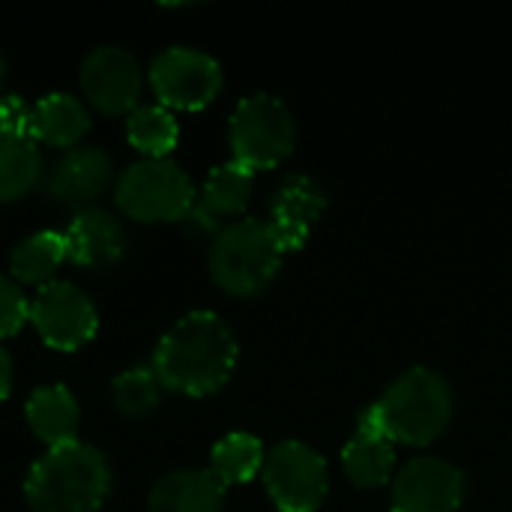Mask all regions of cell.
Segmentation results:
<instances>
[{
  "label": "cell",
  "instance_id": "1",
  "mask_svg": "<svg viewBox=\"0 0 512 512\" xmlns=\"http://www.w3.org/2000/svg\"><path fill=\"white\" fill-rule=\"evenodd\" d=\"M237 357L240 348L231 327L219 315L195 309L159 339L150 369L162 390L198 399L219 393L231 381Z\"/></svg>",
  "mask_w": 512,
  "mask_h": 512
},
{
  "label": "cell",
  "instance_id": "2",
  "mask_svg": "<svg viewBox=\"0 0 512 512\" xmlns=\"http://www.w3.org/2000/svg\"><path fill=\"white\" fill-rule=\"evenodd\" d=\"M453 420V390L447 378L429 366L402 372L378 402L360 411L357 426L381 432L393 444L426 447L438 441Z\"/></svg>",
  "mask_w": 512,
  "mask_h": 512
},
{
  "label": "cell",
  "instance_id": "3",
  "mask_svg": "<svg viewBox=\"0 0 512 512\" xmlns=\"http://www.w3.org/2000/svg\"><path fill=\"white\" fill-rule=\"evenodd\" d=\"M111 495V465L102 450L72 441L33 462L24 498L33 512H99Z\"/></svg>",
  "mask_w": 512,
  "mask_h": 512
},
{
  "label": "cell",
  "instance_id": "4",
  "mask_svg": "<svg viewBox=\"0 0 512 512\" xmlns=\"http://www.w3.org/2000/svg\"><path fill=\"white\" fill-rule=\"evenodd\" d=\"M285 249L267 219H237L210 246V276L231 297H255L279 276Z\"/></svg>",
  "mask_w": 512,
  "mask_h": 512
},
{
  "label": "cell",
  "instance_id": "5",
  "mask_svg": "<svg viewBox=\"0 0 512 512\" xmlns=\"http://www.w3.org/2000/svg\"><path fill=\"white\" fill-rule=\"evenodd\" d=\"M117 210L135 222H183L195 207V183L174 159H141L117 180Z\"/></svg>",
  "mask_w": 512,
  "mask_h": 512
},
{
  "label": "cell",
  "instance_id": "6",
  "mask_svg": "<svg viewBox=\"0 0 512 512\" xmlns=\"http://www.w3.org/2000/svg\"><path fill=\"white\" fill-rule=\"evenodd\" d=\"M294 138V114L273 93H252L240 99L228 123L234 162L249 171H267L285 162L294 150Z\"/></svg>",
  "mask_w": 512,
  "mask_h": 512
},
{
  "label": "cell",
  "instance_id": "7",
  "mask_svg": "<svg viewBox=\"0 0 512 512\" xmlns=\"http://www.w3.org/2000/svg\"><path fill=\"white\" fill-rule=\"evenodd\" d=\"M261 480L279 512L318 510L330 489V471L324 456L303 441L276 444L264 459Z\"/></svg>",
  "mask_w": 512,
  "mask_h": 512
},
{
  "label": "cell",
  "instance_id": "8",
  "mask_svg": "<svg viewBox=\"0 0 512 512\" xmlns=\"http://www.w3.org/2000/svg\"><path fill=\"white\" fill-rule=\"evenodd\" d=\"M150 87L168 111H201L222 93V66L207 51L174 45L153 57Z\"/></svg>",
  "mask_w": 512,
  "mask_h": 512
},
{
  "label": "cell",
  "instance_id": "9",
  "mask_svg": "<svg viewBox=\"0 0 512 512\" xmlns=\"http://www.w3.org/2000/svg\"><path fill=\"white\" fill-rule=\"evenodd\" d=\"M30 324L54 351H78L93 342L99 312L87 291L72 282H48L30 300Z\"/></svg>",
  "mask_w": 512,
  "mask_h": 512
},
{
  "label": "cell",
  "instance_id": "10",
  "mask_svg": "<svg viewBox=\"0 0 512 512\" xmlns=\"http://www.w3.org/2000/svg\"><path fill=\"white\" fill-rule=\"evenodd\" d=\"M462 501L465 471L441 456H417L393 480L390 512H459Z\"/></svg>",
  "mask_w": 512,
  "mask_h": 512
},
{
  "label": "cell",
  "instance_id": "11",
  "mask_svg": "<svg viewBox=\"0 0 512 512\" xmlns=\"http://www.w3.org/2000/svg\"><path fill=\"white\" fill-rule=\"evenodd\" d=\"M81 93L99 114H132L141 96L138 60L117 45L90 51L81 63Z\"/></svg>",
  "mask_w": 512,
  "mask_h": 512
},
{
  "label": "cell",
  "instance_id": "12",
  "mask_svg": "<svg viewBox=\"0 0 512 512\" xmlns=\"http://www.w3.org/2000/svg\"><path fill=\"white\" fill-rule=\"evenodd\" d=\"M114 165L99 147H75L66 150L45 174L42 192L48 201L60 207H75L78 213L96 207V201L111 189Z\"/></svg>",
  "mask_w": 512,
  "mask_h": 512
},
{
  "label": "cell",
  "instance_id": "13",
  "mask_svg": "<svg viewBox=\"0 0 512 512\" xmlns=\"http://www.w3.org/2000/svg\"><path fill=\"white\" fill-rule=\"evenodd\" d=\"M252 174L249 168H243L240 162H225V165H216L198 198H195V207L192 213L183 219L195 234H219L225 225L237 222V216L246 213L249 207V198H252Z\"/></svg>",
  "mask_w": 512,
  "mask_h": 512
},
{
  "label": "cell",
  "instance_id": "14",
  "mask_svg": "<svg viewBox=\"0 0 512 512\" xmlns=\"http://www.w3.org/2000/svg\"><path fill=\"white\" fill-rule=\"evenodd\" d=\"M63 237H66V261H72L81 270L105 273L117 267L120 258L126 255V228L114 213L102 207L81 210L69 222Z\"/></svg>",
  "mask_w": 512,
  "mask_h": 512
},
{
  "label": "cell",
  "instance_id": "15",
  "mask_svg": "<svg viewBox=\"0 0 512 512\" xmlns=\"http://www.w3.org/2000/svg\"><path fill=\"white\" fill-rule=\"evenodd\" d=\"M324 210H327L324 189L312 177L294 174L270 198V219L267 222H270L279 246L285 252H297L306 246V240H309L312 228L321 222Z\"/></svg>",
  "mask_w": 512,
  "mask_h": 512
},
{
  "label": "cell",
  "instance_id": "16",
  "mask_svg": "<svg viewBox=\"0 0 512 512\" xmlns=\"http://www.w3.org/2000/svg\"><path fill=\"white\" fill-rule=\"evenodd\" d=\"M225 483L210 468H183L156 480L150 489V512H222Z\"/></svg>",
  "mask_w": 512,
  "mask_h": 512
},
{
  "label": "cell",
  "instance_id": "17",
  "mask_svg": "<svg viewBox=\"0 0 512 512\" xmlns=\"http://www.w3.org/2000/svg\"><path fill=\"white\" fill-rule=\"evenodd\" d=\"M24 420L36 441H42L48 450L63 447L78 441V426H81V408L78 399L69 387L63 384H48L30 393L24 405Z\"/></svg>",
  "mask_w": 512,
  "mask_h": 512
},
{
  "label": "cell",
  "instance_id": "18",
  "mask_svg": "<svg viewBox=\"0 0 512 512\" xmlns=\"http://www.w3.org/2000/svg\"><path fill=\"white\" fill-rule=\"evenodd\" d=\"M90 132V111L69 93H48L33 105V141L57 150H75Z\"/></svg>",
  "mask_w": 512,
  "mask_h": 512
},
{
  "label": "cell",
  "instance_id": "19",
  "mask_svg": "<svg viewBox=\"0 0 512 512\" xmlns=\"http://www.w3.org/2000/svg\"><path fill=\"white\" fill-rule=\"evenodd\" d=\"M342 465H345L348 480L357 489L387 486L393 477V465H396V444L384 438L381 432L357 426V432L342 450Z\"/></svg>",
  "mask_w": 512,
  "mask_h": 512
},
{
  "label": "cell",
  "instance_id": "20",
  "mask_svg": "<svg viewBox=\"0 0 512 512\" xmlns=\"http://www.w3.org/2000/svg\"><path fill=\"white\" fill-rule=\"evenodd\" d=\"M66 261V237L60 231H39L21 240L9 255V273L18 285H48Z\"/></svg>",
  "mask_w": 512,
  "mask_h": 512
},
{
  "label": "cell",
  "instance_id": "21",
  "mask_svg": "<svg viewBox=\"0 0 512 512\" xmlns=\"http://www.w3.org/2000/svg\"><path fill=\"white\" fill-rule=\"evenodd\" d=\"M42 180V153L33 138L0 132V204L27 198Z\"/></svg>",
  "mask_w": 512,
  "mask_h": 512
},
{
  "label": "cell",
  "instance_id": "22",
  "mask_svg": "<svg viewBox=\"0 0 512 512\" xmlns=\"http://www.w3.org/2000/svg\"><path fill=\"white\" fill-rule=\"evenodd\" d=\"M264 444L249 435V432H231L222 441H216L213 453H210V471L228 486L237 483H249L255 474H261L264 468Z\"/></svg>",
  "mask_w": 512,
  "mask_h": 512
},
{
  "label": "cell",
  "instance_id": "23",
  "mask_svg": "<svg viewBox=\"0 0 512 512\" xmlns=\"http://www.w3.org/2000/svg\"><path fill=\"white\" fill-rule=\"evenodd\" d=\"M126 138L138 153H144V159H168V153L177 147L180 126L168 108L141 105L126 120Z\"/></svg>",
  "mask_w": 512,
  "mask_h": 512
},
{
  "label": "cell",
  "instance_id": "24",
  "mask_svg": "<svg viewBox=\"0 0 512 512\" xmlns=\"http://www.w3.org/2000/svg\"><path fill=\"white\" fill-rule=\"evenodd\" d=\"M111 399H114V408L117 414L123 417H144L150 414L159 399H162V384L156 378V372L147 366V369H129L123 372L120 378H114V387H111Z\"/></svg>",
  "mask_w": 512,
  "mask_h": 512
},
{
  "label": "cell",
  "instance_id": "25",
  "mask_svg": "<svg viewBox=\"0 0 512 512\" xmlns=\"http://www.w3.org/2000/svg\"><path fill=\"white\" fill-rule=\"evenodd\" d=\"M30 321V303L15 279L0 276V339L15 336Z\"/></svg>",
  "mask_w": 512,
  "mask_h": 512
},
{
  "label": "cell",
  "instance_id": "26",
  "mask_svg": "<svg viewBox=\"0 0 512 512\" xmlns=\"http://www.w3.org/2000/svg\"><path fill=\"white\" fill-rule=\"evenodd\" d=\"M0 132L15 138H33V105L21 96H6L0 102Z\"/></svg>",
  "mask_w": 512,
  "mask_h": 512
},
{
  "label": "cell",
  "instance_id": "27",
  "mask_svg": "<svg viewBox=\"0 0 512 512\" xmlns=\"http://www.w3.org/2000/svg\"><path fill=\"white\" fill-rule=\"evenodd\" d=\"M12 393V360L9 354L0 348V402H6Z\"/></svg>",
  "mask_w": 512,
  "mask_h": 512
},
{
  "label": "cell",
  "instance_id": "28",
  "mask_svg": "<svg viewBox=\"0 0 512 512\" xmlns=\"http://www.w3.org/2000/svg\"><path fill=\"white\" fill-rule=\"evenodd\" d=\"M0 81H3V57H0Z\"/></svg>",
  "mask_w": 512,
  "mask_h": 512
}]
</instances>
